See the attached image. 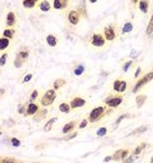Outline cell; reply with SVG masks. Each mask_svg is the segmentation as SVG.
<instances>
[{
	"label": "cell",
	"instance_id": "6da1fadb",
	"mask_svg": "<svg viewBox=\"0 0 153 163\" xmlns=\"http://www.w3.org/2000/svg\"><path fill=\"white\" fill-rule=\"evenodd\" d=\"M28 56H29V49H28L26 46L20 47V49H19L18 53H17V56H16V58H15V62H14V65H15L16 68L21 67L23 64H25V62L27 61Z\"/></svg>",
	"mask_w": 153,
	"mask_h": 163
},
{
	"label": "cell",
	"instance_id": "7a4b0ae2",
	"mask_svg": "<svg viewBox=\"0 0 153 163\" xmlns=\"http://www.w3.org/2000/svg\"><path fill=\"white\" fill-rule=\"evenodd\" d=\"M106 114H107L106 109H105L104 106H97V107L93 109L92 112L90 113V115H88V122L95 123V122L100 121L101 118H103Z\"/></svg>",
	"mask_w": 153,
	"mask_h": 163
},
{
	"label": "cell",
	"instance_id": "3957f363",
	"mask_svg": "<svg viewBox=\"0 0 153 163\" xmlns=\"http://www.w3.org/2000/svg\"><path fill=\"white\" fill-rule=\"evenodd\" d=\"M57 97V93L55 89H48L46 93L43 95V97L40 98V104L43 106H49L53 104V102L56 100Z\"/></svg>",
	"mask_w": 153,
	"mask_h": 163
},
{
	"label": "cell",
	"instance_id": "277c9868",
	"mask_svg": "<svg viewBox=\"0 0 153 163\" xmlns=\"http://www.w3.org/2000/svg\"><path fill=\"white\" fill-rule=\"evenodd\" d=\"M152 79H153V72H149V73H146L143 77L140 78L138 82L135 83V85H134V87H133V92L135 93V92L140 91L143 86H145L147 83H150Z\"/></svg>",
	"mask_w": 153,
	"mask_h": 163
},
{
	"label": "cell",
	"instance_id": "5b68a950",
	"mask_svg": "<svg viewBox=\"0 0 153 163\" xmlns=\"http://www.w3.org/2000/svg\"><path fill=\"white\" fill-rule=\"evenodd\" d=\"M123 102V96L122 95H116V96H110L105 98V105L108 107H117L121 103Z\"/></svg>",
	"mask_w": 153,
	"mask_h": 163
},
{
	"label": "cell",
	"instance_id": "8992f818",
	"mask_svg": "<svg viewBox=\"0 0 153 163\" xmlns=\"http://www.w3.org/2000/svg\"><path fill=\"white\" fill-rule=\"evenodd\" d=\"M105 37L101 34H93L91 38V44L95 47H102L105 45Z\"/></svg>",
	"mask_w": 153,
	"mask_h": 163
},
{
	"label": "cell",
	"instance_id": "52a82bcc",
	"mask_svg": "<svg viewBox=\"0 0 153 163\" xmlns=\"http://www.w3.org/2000/svg\"><path fill=\"white\" fill-rule=\"evenodd\" d=\"M128 87V84L125 80H122V79H116L113 83V89L117 93H123Z\"/></svg>",
	"mask_w": 153,
	"mask_h": 163
},
{
	"label": "cell",
	"instance_id": "ba28073f",
	"mask_svg": "<svg viewBox=\"0 0 153 163\" xmlns=\"http://www.w3.org/2000/svg\"><path fill=\"white\" fill-rule=\"evenodd\" d=\"M85 104H86V101H85L84 98H82V97H74L72 101H70V109H78V107H83Z\"/></svg>",
	"mask_w": 153,
	"mask_h": 163
},
{
	"label": "cell",
	"instance_id": "9c48e42d",
	"mask_svg": "<svg viewBox=\"0 0 153 163\" xmlns=\"http://www.w3.org/2000/svg\"><path fill=\"white\" fill-rule=\"evenodd\" d=\"M104 37L106 40H110V41H112L116 38V34H115L113 26H108V27L104 28Z\"/></svg>",
	"mask_w": 153,
	"mask_h": 163
},
{
	"label": "cell",
	"instance_id": "30bf717a",
	"mask_svg": "<svg viewBox=\"0 0 153 163\" xmlns=\"http://www.w3.org/2000/svg\"><path fill=\"white\" fill-rule=\"evenodd\" d=\"M40 109H39V105L36 103H30L28 106H27V111H26V116H32L35 114H37Z\"/></svg>",
	"mask_w": 153,
	"mask_h": 163
},
{
	"label": "cell",
	"instance_id": "8fae6325",
	"mask_svg": "<svg viewBox=\"0 0 153 163\" xmlns=\"http://www.w3.org/2000/svg\"><path fill=\"white\" fill-rule=\"evenodd\" d=\"M79 12L76 11V10H70L69 11L68 16H67V18H68V21L72 25H77V23H79Z\"/></svg>",
	"mask_w": 153,
	"mask_h": 163
},
{
	"label": "cell",
	"instance_id": "7c38bea8",
	"mask_svg": "<svg viewBox=\"0 0 153 163\" xmlns=\"http://www.w3.org/2000/svg\"><path fill=\"white\" fill-rule=\"evenodd\" d=\"M76 124H77L76 121H70V122H68L67 124L63 127V133L64 134H68V133L73 132L75 130V127H76Z\"/></svg>",
	"mask_w": 153,
	"mask_h": 163
},
{
	"label": "cell",
	"instance_id": "4fadbf2b",
	"mask_svg": "<svg viewBox=\"0 0 153 163\" xmlns=\"http://www.w3.org/2000/svg\"><path fill=\"white\" fill-rule=\"evenodd\" d=\"M53 6L55 9L61 10V9L67 8V6H68V1H67V0H55L53 3Z\"/></svg>",
	"mask_w": 153,
	"mask_h": 163
},
{
	"label": "cell",
	"instance_id": "5bb4252c",
	"mask_svg": "<svg viewBox=\"0 0 153 163\" xmlns=\"http://www.w3.org/2000/svg\"><path fill=\"white\" fill-rule=\"evenodd\" d=\"M146 131H147V127H146L145 125H142V126L138 127L136 130H134V131H132L131 133H129L128 138H131V136H138V135H141V134H143V133L146 132Z\"/></svg>",
	"mask_w": 153,
	"mask_h": 163
},
{
	"label": "cell",
	"instance_id": "9a60e30c",
	"mask_svg": "<svg viewBox=\"0 0 153 163\" xmlns=\"http://www.w3.org/2000/svg\"><path fill=\"white\" fill-rule=\"evenodd\" d=\"M6 23H7L8 27H14L16 23V16L12 11L8 12L7 15V19H6Z\"/></svg>",
	"mask_w": 153,
	"mask_h": 163
},
{
	"label": "cell",
	"instance_id": "2e32d148",
	"mask_svg": "<svg viewBox=\"0 0 153 163\" xmlns=\"http://www.w3.org/2000/svg\"><path fill=\"white\" fill-rule=\"evenodd\" d=\"M46 41L50 47H55L58 43V39L55 35H48L46 37Z\"/></svg>",
	"mask_w": 153,
	"mask_h": 163
},
{
	"label": "cell",
	"instance_id": "e0dca14e",
	"mask_svg": "<svg viewBox=\"0 0 153 163\" xmlns=\"http://www.w3.org/2000/svg\"><path fill=\"white\" fill-rule=\"evenodd\" d=\"M145 101H146V95H143V94L138 95V96L135 97V103H136V105H138L139 109H141V107L144 105Z\"/></svg>",
	"mask_w": 153,
	"mask_h": 163
},
{
	"label": "cell",
	"instance_id": "ac0fdd59",
	"mask_svg": "<svg viewBox=\"0 0 153 163\" xmlns=\"http://www.w3.org/2000/svg\"><path fill=\"white\" fill-rule=\"evenodd\" d=\"M66 84V80L65 79H63V78H58V79H56L55 82H54V89L55 91H57V89H59L61 88L63 86Z\"/></svg>",
	"mask_w": 153,
	"mask_h": 163
},
{
	"label": "cell",
	"instance_id": "d6986e66",
	"mask_svg": "<svg viewBox=\"0 0 153 163\" xmlns=\"http://www.w3.org/2000/svg\"><path fill=\"white\" fill-rule=\"evenodd\" d=\"M139 8H140V10H141L142 12L146 14L147 10H149V1H144V0L139 1Z\"/></svg>",
	"mask_w": 153,
	"mask_h": 163
},
{
	"label": "cell",
	"instance_id": "ffe728a7",
	"mask_svg": "<svg viewBox=\"0 0 153 163\" xmlns=\"http://www.w3.org/2000/svg\"><path fill=\"white\" fill-rule=\"evenodd\" d=\"M146 145H147V144H146L145 142H142V143H140L138 146H136V149L133 151V155L135 156V155L141 154V152H142V151H143V150L146 148Z\"/></svg>",
	"mask_w": 153,
	"mask_h": 163
},
{
	"label": "cell",
	"instance_id": "44dd1931",
	"mask_svg": "<svg viewBox=\"0 0 153 163\" xmlns=\"http://www.w3.org/2000/svg\"><path fill=\"white\" fill-rule=\"evenodd\" d=\"M56 120H57L56 117H52V118L47 122L46 124H45V127H44V131H45V132H49V131L52 130V127H53V125L55 124Z\"/></svg>",
	"mask_w": 153,
	"mask_h": 163
},
{
	"label": "cell",
	"instance_id": "7402d4cb",
	"mask_svg": "<svg viewBox=\"0 0 153 163\" xmlns=\"http://www.w3.org/2000/svg\"><path fill=\"white\" fill-rule=\"evenodd\" d=\"M37 3V0H23V6L25 8H28V9H31L36 6Z\"/></svg>",
	"mask_w": 153,
	"mask_h": 163
},
{
	"label": "cell",
	"instance_id": "603a6c76",
	"mask_svg": "<svg viewBox=\"0 0 153 163\" xmlns=\"http://www.w3.org/2000/svg\"><path fill=\"white\" fill-rule=\"evenodd\" d=\"M58 109H59V111H61V113H66V114L69 113V112H70V109H70V105L67 104V103H61Z\"/></svg>",
	"mask_w": 153,
	"mask_h": 163
},
{
	"label": "cell",
	"instance_id": "cb8c5ba5",
	"mask_svg": "<svg viewBox=\"0 0 153 163\" xmlns=\"http://www.w3.org/2000/svg\"><path fill=\"white\" fill-rule=\"evenodd\" d=\"M9 44H10V39L6 38V37H2V38L0 39V49L1 50H5L9 46Z\"/></svg>",
	"mask_w": 153,
	"mask_h": 163
},
{
	"label": "cell",
	"instance_id": "d4e9b609",
	"mask_svg": "<svg viewBox=\"0 0 153 163\" xmlns=\"http://www.w3.org/2000/svg\"><path fill=\"white\" fill-rule=\"evenodd\" d=\"M39 9L41 10V11H49V9H50V3L48 2V1H41L40 3H39Z\"/></svg>",
	"mask_w": 153,
	"mask_h": 163
},
{
	"label": "cell",
	"instance_id": "484cf974",
	"mask_svg": "<svg viewBox=\"0 0 153 163\" xmlns=\"http://www.w3.org/2000/svg\"><path fill=\"white\" fill-rule=\"evenodd\" d=\"M128 117H131L130 114H123V115H121V116H120L119 118H117V120H116V121H115L114 124H113V130H115V129H116V127L120 125V123L122 122L124 118H128Z\"/></svg>",
	"mask_w": 153,
	"mask_h": 163
},
{
	"label": "cell",
	"instance_id": "4316f807",
	"mask_svg": "<svg viewBox=\"0 0 153 163\" xmlns=\"http://www.w3.org/2000/svg\"><path fill=\"white\" fill-rule=\"evenodd\" d=\"M14 34H15V31L14 29H5L3 32H2V37H6V38H12L14 37Z\"/></svg>",
	"mask_w": 153,
	"mask_h": 163
},
{
	"label": "cell",
	"instance_id": "83f0119b",
	"mask_svg": "<svg viewBox=\"0 0 153 163\" xmlns=\"http://www.w3.org/2000/svg\"><path fill=\"white\" fill-rule=\"evenodd\" d=\"M124 152V150H117L113 154V160L114 161H122V154Z\"/></svg>",
	"mask_w": 153,
	"mask_h": 163
},
{
	"label": "cell",
	"instance_id": "f1b7e54d",
	"mask_svg": "<svg viewBox=\"0 0 153 163\" xmlns=\"http://www.w3.org/2000/svg\"><path fill=\"white\" fill-rule=\"evenodd\" d=\"M47 113H48V112H47V109H40L38 113H37L38 115H36V116H35V121H37V120H38V121L43 120L44 116L47 115Z\"/></svg>",
	"mask_w": 153,
	"mask_h": 163
},
{
	"label": "cell",
	"instance_id": "f546056e",
	"mask_svg": "<svg viewBox=\"0 0 153 163\" xmlns=\"http://www.w3.org/2000/svg\"><path fill=\"white\" fill-rule=\"evenodd\" d=\"M146 34L149 35V36H151L153 35V15L151 17V20H150V23L147 25V28H146Z\"/></svg>",
	"mask_w": 153,
	"mask_h": 163
},
{
	"label": "cell",
	"instance_id": "4dcf8cb0",
	"mask_svg": "<svg viewBox=\"0 0 153 163\" xmlns=\"http://www.w3.org/2000/svg\"><path fill=\"white\" fill-rule=\"evenodd\" d=\"M84 69H85L84 66H83V65L81 64V65H78L76 68L74 69V74H75L76 76H79V75H82V74L84 73Z\"/></svg>",
	"mask_w": 153,
	"mask_h": 163
},
{
	"label": "cell",
	"instance_id": "1f68e13d",
	"mask_svg": "<svg viewBox=\"0 0 153 163\" xmlns=\"http://www.w3.org/2000/svg\"><path fill=\"white\" fill-rule=\"evenodd\" d=\"M1 163H21L18 160H16L14 157H2L1 159Z\"/></svg>",
	"mask_w": 153,
	"mask_h": 163
},
{
	"label": "cell",
	"instance_id": "d6a6232c",
	"mask_svg": "<svg viewBox=\"0 0 153 163\" xmlns=\"http://www.w3.org/2000/svg\"><path fill=\"white\" fill-rule=\"evenodd\" d=\"M133 29V25L131 23H126L123 27V32H130Z\"/></svg>",
	"mask_w": 153,
	"mask_h": 163
},
{
	"label": "cell",
	"instance_id": "836d02e7",
	"mask_svg": "<svg viewBox=\"0 0 153 163\" xmlns=\"http://www.w3.org/2000/svg\"><path fill=\"white\" fill-rule=\"evenodd\" d=\"M106 133H107L106 127H101L100 130L96 132V134H97V136H104V135H106Z\"/></svg>",
	"mask_w": 153,
	"mask_h": 163
},
{
	"label": "cell",
	"instance_id": "e575fe53",
	"mask_svg": "<svg viewBox=\"0 0 153 163\" xmlns=\"http://www.w3.org/2000/svg\"><path fill=\"white\" fill-rule=\"evenodd\" d=\"M37 97H38V91H37V89H35V91H32V93H31V95H30V102L31 103L35 101Z\"/></svg>",
	"mask_w": 153,
	"mask_h": 163
},
{
	"label": "cell",
	"instance_id": "d590c367",
	"mask_svg": "<svg viewBox=\"0 0 153 163\" xmlns=\"http://www.w3.org/2000/svg\"><path fill=\"white\" fill-rule=\"evenodd\" d=\"M77 135H78V133L77 132H73V133H70L69 135H67V136H65V138H64V140L65 141L72 140V139H74V138H76Z\"/></svg>",
	"mask_w": 153,
	"mask_h": 163
},
{
	"label": "cell",
	"instance_id": "8d00e7d4",
	"mask_svg": "<svg viewBox=\"0 0 153 163\" xmlns=\"http://www.w3.org/2000/svg\"><path fill=\"white\" fill-rule=\"evenodd\" d=\"M26 111H27V107L25 105H20L18 107V113L19 114H26Z\"/></svg>",
	"mask_w": 153,
	"mask_h": 163
},
{
	"label": "cell",
	"instance_id": "74e56055",
	"mask_svg": "<svg viewBox=\"0 0 153 163\" xmlns=\"http://www.w3.org/2000/svg\"><path fill=\"white\" fill-rule=\"evenodd\" d=\"M132 64H133V62H132V61H130V62H128V63H125V64L123 65V70H124V72H128V70H129V68H130V66L132 65Z\"/></svg>",
	"mask_w": 153,
	"mask_h": 163
},
{
	"label": "cell",
	"instance_id": "f35d334b",
	"mask_svg": "<svg viewBox=\"0 0 153 163\" xmlns=\"http://www.w3.org/2000/svg\"><path fill=\"white\" fill-rule=\"evenodd\" d=\"M11 144H12L14 146L17 148V146H19V145H20V141L18 140V139H16V138H12V139H11Z\"/></svg>",
	"mask_w": 153,
	"mask_h": 163
},
{
	"label": "cell",
	"instance_id": "ab89813d",
	"mask_svg": "<svg viewBox=\"0 0 153 163\" xmlns=\"http://www.w3.org/2000/svg\"><path fill=\"white\" fill-rule=\"evenodd\" d=\"M7 54H3L1 55V59H0V64H1V66H5V64H6V61H7Z\"/></svg>",
	"mask_w": 153,
	"mask_h": 163
},
{
	"label": "cell",
	"instance_id": "60d3db41",
	"mask_svg": "<svg viewBox=\"0 0 153 163\" xmlns=\"http://www.w3.org/2000/svg\"><path fill=\"white\" fill-rule=\"evenodd\" d=\"M129 154H130V150H129V149L124 150V152H123V154H122V161H124L126 157H129Z\"/></svg>",
	"mask_w": 153,
	"mask_h": 163
},
{
	"label": "cell",
	"instance_id": "b9f144b4",
	"mask_svg": "<svg viewBox=\"0 0 153 163\" xmlns=\"http://www.w3.org/2000/svg\"><path fill=\"white\" fill-rule=\"evenodd\" d=\"M87 124H88V120H83L81 123H79V129H84V127H86L87 126Z\"/></svg>",
	"mask_w": 153,
	"mask_h": 163
},
{
	"label": "cell",
	"instance_id": "7bdbcfd3",
	"mask_svg": "<svg viewBox=\"0 0 153 163\" xmlns=\"http://www.w3.org/2000/svg\"><path fill=\"white\" fill-rule=\"evenodd\" d=\"M122 163H134V155L126 157L124 161H122Z\"/></svg>",
	"mask_w": 153,
	"mask_h": 163
},
{
	"label": "cell",
	"instance_id": "ee69618b",
	"mask_svg": "<svg viewBox=\"0 0 153 163\" xmlns=\"http://www.w3.org/2000/svg\"><path fill=\"white\" fill-rule=\"evenodd\" d=\"M31 78H32V74H27V75L25 76V78H23V83H27V82H29Z\"/></svg>",
	"mask_w": 153,
	"mask_h": 163
},
{
	"label": "cell",
	"instance_id": "f6af8a7d",
	"mask_svg": "<svg viewBox=\"0 0 153 163\" xmlns=\"http://www.w3.org/2000/svg\"><path fill=\"white\" fill-rule=\"evenodd\" d=\"M141 72H142V68L141 67H138V69L135 72V74H134V78H136L140 76V74H141Z\"/></svg>",
	"mask_w": 153,
	"mask_h": 163
},
{
	"label": "cell",
	"instance_id": "bcb514c9",
	"mask_svg": "<svg viewBox=\"0 0 153 163\" xmlns=\"http://www.w3.org/2000/svg\"><path fill=\"white\" fill-rule=\"evenodd\" d=\"M111 160H113V155H108L106 156L105 159H104V163H107V162H110Z\"/></svg>",
	"mask_w": 153,
	"mask_h": 163
},
{
	"label": "cell",
	"instance_id": "7dc6e473",
	"mask_svg": "<svg viewBox=\"0 0 153 163\" xmlns=\"http://www.w3.org/2000/svg\"><path fill=\"white\" fill-rule=\"evenodd\" d=\"M3 93H5V89H3V88H1V95H3Z\"/></svg>",
	"mask_w": 153,
	"mask_h": 163
},
{
	"label": "cell",
	"instance_id": "c3c4849f",
	"mask_svg": "<svg viewBox=\"0 0 153 163\" xmlns=\"http://www.w3.org/2000/svg\"><path fill=\"white\" fill-rule=\"evenodd\" d=\"M150 163H153V156L151 157V160H150Z\"/></svg>",
	"mask_w": 153,
	"mask_h": 163
}]
</instances>
